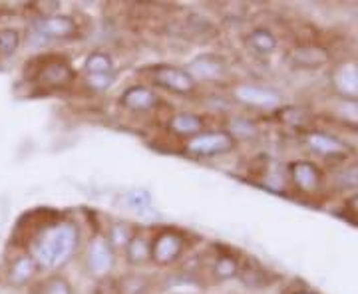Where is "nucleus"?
<instances>
[{
    "instance_id": "1",
    "label": "nucleus",
    "mask_w": 358,
    "mask_h": 294,
    "mask_svg": "<svg viewBox=\"0 0 358 294\" xmlns=\"http://www.w3.org/2000/svg\"><path fill=\"white\" fill-rule=\"evenodd\" d=\"M78 247V227L74 223L60 221L44 227L30 243L28 255L34 258L36 267L44 270H56L64 267L72 258Z\"/></svg>"
},
{
    "instance_id": "2",
    "label": "nucleus",
    "mask_w": 358,
    "mask_h": 294,
    "mask_svg": "<svg viewBox=\"0 0 358 294\" xmlns=\"http://www.w3.org/2000/svg\"><path fill=\"white\" fill-rule=\"evenodd\" d=\"M235 147V140L229 131H201L192 140L185 141V154L192 157H215V155L229 154Z\"/></svg>"
},
{
    "instance_id": "3",
    "label": "nucleus",
    "mask_w": 358,
    "mask_h": 294,
    "mask_svg": "<svg viewBox=\"0 0 358 294\" xmlns=\"http://www.w3.org/2000/svg\"><path fill=\"white\" fill-rule=\"evenodd\" d=\"M148 74H150L155 86H159V88H164L167 91H173V94H179V96H189L197 88V82L187 74V70L178 68V66H154V68L148 70Z\"/></svg>"
},
{
    "instance_id": "4",
    "label": "nucleus",
    "mask_w": 358,
    "mask_h": 294,
    "mask_svg": "<svg viewBox=\"0 0 358 294\" xmlns=\"http://www.w3.org/2000/svg\"><path fill=\"white\" fill-rule=\"evenodd\" d=\"M32 34L42 40H66L74 38L78 32L76 20L68 14H50L40 16L30 26Z\"/></svg>"
},
{
    "instance_id": "5",
    "label": "nucleus",
    "mask_w": 358,
    "mask_h": 294,
    "mask_svg": "<svg viewBox=\"0 0 358 294\" xmlns=\"http://www.w3.org/2000/svg\"><path fill=\"white\" fill-rule=\"evenodd\" d=\"M114 249L102 235L92 237L86 249V263L94 277H106L114 269Z\"/></svg>"
},
{
    "instance_id": "6",
    "label": "nucleus",
    "mask_w": 358,
    "mask_h": 294,
    "mask_svg": "<svg viewBox=\"0 0 358 294\" xmlns=\"http://www.w3.org/2000/svg\"><path fill=\"white\" fill-rule=\"evenodd\" d=\"M185 247V239L179 235L178 230L166 229L155 235V239L152 241V260H155L157 265L166 267L176 263Z\"/></svg>"
},
{
    "instance_id": "7",
    "label": "nucleus",
    "mask_w": 358,
    "mask_h": 294,
    "mask_svg": "<svg viewBox=\"0 0 358 294\" xmlns=\"http://www.w3.org/2000/svg\"><path fill=\"white\" fill-rule=\"evenodd\" d=\"M231 91L237 102L245 103L249 108H259V110H273L281 102L277 91L261 88L255 84H237V86H233Z\"/></svg>"
},
{
    "instance_id": "8",
    "label": "nucleus",
    "mask_w": 358,
    "mask_h": 294,
    "mask_svg": "<svg viewBox=\"0 0 358 294\" xmlns=\"http://www.w3.org/2000/svg\"><path fill=\"white\" fill-rule=\"evenodd\" d=\"M36 82L44 90H60L74 82V70L66 60L54 58V60L44 62V66L40 68Z\"/></svg>"
},
{
    "instance_id": "9",
    "label": "nucleus",
    "mask_w": 358,
    "mask_h": 294,
    "mask_svg": "<svg viewBox=\"0 0 358 294\" xmlns=\"http://www.w3.org/2000/svg\"><path fill=\"white\" fill-rule=\"evenodd\" d=\"M185 70H187V74L195 82H217V80L225 76L227 64H225V60L221 56H215V54H201V56L193 58Z\"/></svg>"
},
{
    "instance_id": "10",
    "label": "nucleus",
    "mask_w": 358,
    "mask_h": 294,
    "mask_svg": "<svg viewBox=\"0 0 358 294\" xmlns=\"http://www.w3.org/2000/svg\"><path fill=\"white\" fill-rule=\"evenodd\" d=\"M331 56L329 52L315 44H305V46H296L289 54V62L294 68H303V70H317L322 66L329 64Z\"/></svg>"
},
{
    "instance_id": "11",
    "label": "nucleus",
    "mask_w": 358,
    "mask_h": 294,
    "mask_svg": "<svg viewBox=\"0 0 358 294\" xmlns=\"http://www.w3.org/2000/svg\"><path fill=\"white\" fill-rule=\"evenodd\" d=\"M289 173H291L293 183L301 191H319L320 183H322V175H320V169L315 163H310V161H293L289 166Z\"/></svg>"
},
{
    "instance_id": "12",
    "label": "nucleus",
    "mask_w": 358,
    "mask_h": 294,
    "mask_svg": "<svg viewBox=\"0 0 358 294\" xmlns=\"http://www.w3.org/2000/svg\"><path fill=\"white\" fill-rule=\"evenodd\" d=\"M307 145L315 154L329 157V159H343L348 155L346 145L341 140H336L334 135L322 133V131H310L307 133Z\"/></svg>"
},
{
    "instance_id": "13",
    "label": "nucleus",
    "mask_w": 358,
    "mask_h": 294,
    "mask_svg": "<svg viewBox=\"0 0 358 294\" xmlns=\"http://www.w3.org/2000/svg\"><path fill=\"white\" fill-rule=\"evenodd\" d=\"M120 103L129 110V112H150L157 105V96L145 86H129L128 90H124Z\"/></svg>"
},
{
    "instance_id": "14",
    "label": "nucleus",
    "mask_w": 358,
    "mask_h": 294,
    "mask_svg": "<svg viewBox=\"0 0 358 294\" xmlns=\"http://www.w3.org/2000/svg\"><path fill=\"white\" fill-rule=\"evenodd\" d=\"M167 128L171 133H176L179 138L192 140L195 135H199L203 131V117L193 112H178L169 117Z\"/></svg>"
},
{
    "instance_id": "15",
    "label": "nucleus",
    "mask_w": 358,
    "mask_h": 294,
    "mask_svg": "<svg viewBox=\"0 0 358 294\" xmlns=\"http://www.w3.org/2000/svg\"><path fill=\"white\" fill-rule=\"evenodd\" d=\"M333 84L346 100L358 98V64L345 62V64L336 66L333 72Z\"/></svg>"
},
{
    "instance_id": "16",
    "label": "nucleus",
    "mask_w": 358,
    "mask_h": 294,
    "mask_svg": "<svg viewBox=\"0 0 358 294\" xmlns=\"http://www.w3.org/2000/svg\"><path fill=\"white\" fill-rule=\"evenodd\" d=\"M36 270H38V267H36L32 256L28 255V253L26 255H18L10 263V267H8V282L13 286H24L26 282H30L34 279Z\"/></svg>"
},
{
    "instance_id": "17",
    "label": "nucleus",
    "mask_w": 358,
    "mask_h": 294,
    "mask_svg": "<svg viewBox=\"0 0 358 294\" xmlns=\"http://www.w3.org/2000/svg\"><path fill=\"white\" fill-rule=\"evenodd\" d=\"M126 256L129 265L140 267L152 258V243L143 235H131L129 243L126 244Z\"/></svg>"
},
{
    "instance_id": "18",
    "label": "nucleus",
    "mask_w": 358,
    "mask_h": 294,
    "mask_svg": "<svg viewBox=\"0 0 358 294\" xmlns=\"http://www.w3.org/2000/svg\"><path fill=\"white\" fill-rule=\"evenodd\" d=\"M245 286L249 288H263L265 284H268L267 270L263 269L257 260H247L243 267H239V274H237Z\"/></svg>"
},
{
    "instance_id": "19",
    "label": "nucleus",
    "mask_w": 358,
    "mask_h": 294,
    "mask_svg": "<svg viewBox=\"0 0 358 294\" xmlns=\"http://www.w3.org/2000/svg\"><path fill=\"white\" fill-rule=\"evenodd\" d=\"M247 44L255 52H259V54H271L277 48V38L267 28H255V30L249 32Z\"/></svg>"
},
{
    "instance_id": "20",
    "label": "nucleus",
    "mask_w": 358,
    "mask_h": 294,
    "mask_svg": "<svg viewBox=\"0 0 358 294\" xmlns=\"http://www.w3.org/2000/svg\"><path fill=\"white\" fill-rule=\"evenodd\" d=\"M334 185L341 191H350L358 187V163H346V166L338 167L333 175Z\"/></svg>"
},
{
    "instance_id": "21",
    "label": "nucleus",
    "mask_w": 358,
    "mask_h": 294,
    "mask_svg": "<svg viewBox=\"0 0 358 294\" xmlns=\"http://www.w3.org/2000/svg\"><path fill=\"white\" fill-rule=\"evenodd\" d=\"M86 74H114V62L106 52H92L84 62Z\"/></svg>"
},
{
    "instance_id": "22",
    "label": "nucleus",
    "mask_w": 358,
    "mask_h": 294,
    "mask_svg": "<svg viewBox=\"0 0 358 294\" xmlns=\"http://www.w3.org/2000/svg\"><path fill=\"white\" fill-rule=\"evenodd\" d=\"M229 135L233 140H255L257 135H259V129L257 126L251 122V119H241V117H237V119H231L229 124Z\"/></svg>"
},
{
    "instance_id": "23",
    "label": "nucleus",
    "mask_w": 358,
    "mask_h": 294,
    "mask_svg": "<svg viewBox=\"0 0 358 294\" xmlns=\"http://www.w3.org/2000/svg\"><path fill=\"white\" fill-rule=\"evenodd\" d=\"M213 274L217 277L219 281L235 279L239 274V263H237V258H233L231 255L217 256V260L213 265Z\"/></svg>"
},
{
    "instance_id": "24",
    "label": "nucleus",
    "mask_w": 358,
    "mask_h": 294,
    "mask_svg": "<svg viewBox=\"0 0 358 294\" xmlns=\"http://www.w3.org/2000/svg\"><path fill=\"white\" fill-rule=\"evenodd\" d=\"M20 32L16 28H0V56H13L20 48Z\"/></svg>"
},
{
    "instance_id": "25",
    "label": "nucleus",
    "mask_w": 358,
    "mask_h": 294,
    "mask_svg": "<svg viewBox=\"0 0 358 294\" xmlns=\"http://www.w3.org/2000/svg\"><path fill=\"white\" fill-rule=\"evenodd\" d=\"M126 203H128L131 209L141 211V209L152 207V195L145 191V189H131V191L126 193Z\"/></svg>"
},
{
    "instance_id": "26",
    "label": "nucleus",
    "mask_w": 358,
    "mask_h": 294,
    "mask_svg": "<svg viewBox=\"0 0 358 294\" xmlns=\"http://www.w3.org/2000/svg\"><path fill=\"white\" fill-rule=\"evenodd\" d=\"M84 82H86V86H88L90 90L103 91L114 84L115 74H86Z\"/></svg>"
},
{
    "instance_id": "27",
    "label": "nucleus",
    "mask_w": 358,
    "mask_h": 294,
    "mask_svg": "<svg viewBox=\"0 0 358 294\" xmlns=\"http://www.w3.org/2000/svg\"><path fill=\"white\" fill-rule=\"evenodd\" d=\"M129 239H131V233L126 225H114L112 229H110V235H108V243L112 244V249L117 247V249H126V244L129 243Z\"/></svg>"
},
{
    "instance_id": "28",
    "label": "nucleus",
    "mask_w": 358,
    "mask_h": 294,
    "mask_svg": "<svg viewBox=\"0 0 358 294\" xmlns=\"http://www.w3.org/2000/svg\"><path fill=\"white\" fill-rule=\"evenodd\" d=\"M334 114L343 117L346 122H358V103L355 100H338L334 105Z\"/></svg>"
},
{
    "instance_id": "29",
    "label": "nucleus",
    "mask_w": 358,
    "mask_h": 294,
    "mask_svg": "<svg viewBox=\"0 0 358 294\" xmlns=\"http://www.w3.org/2000/svg\"><path fill=\"white\" fill-rule=\"evenodd\" d=\"M42 294H72V288L62 277H52L50 281L44 284Z\"/></svg>"
},
{
    "instance_id": "30",
    "label": "nucleus",
    "mask_w": 358,
    "mask_h": 294,
    "mask_svg": "<svg viewBox=\"0 0 358 294\" xmlns=\"http://www.w3.org/2000/svg\"><path fill=\"white\" fill-rule=\"evenodd\" d=\"M348 207H350V209H352V211L358 215V195H355V197L348 201Z\"/></svg>"
},
{
    "instance_id": "31",
    "label": "nucleus",
    "mask_w": 358,
    "mask_h": 294,
    "mask_svg": "<svg viewBox=\"0 0 358 294\" xmlns=\"http://www.w3.org/2000/svg\"><path fill=\"white\" fill-rule=\"evenodd\" d=\"M296 294H313V293H307V291H301V293H296Z\"/></svg>"
}]
</instances>
